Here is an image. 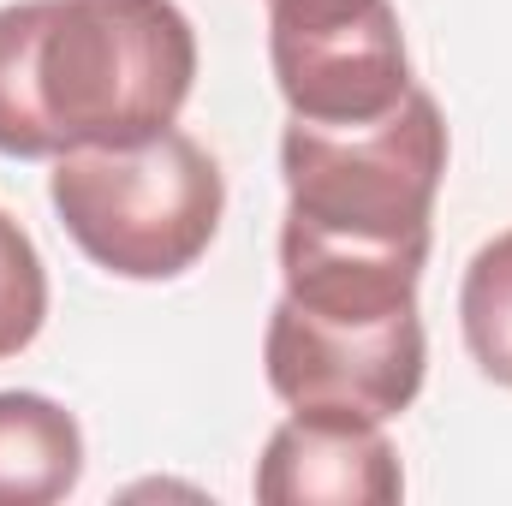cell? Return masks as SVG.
<instances>
[{
	"label": "cell",
	"instance_id": "cell-1",
	"mask_svg": "<svg viewBox=\"0 0 512 506\" xmlns=\"http://www.w3.org/2000/svg\"><path fill=\"white\" fill-rule=\"evenodd\" d=\"M197 84V30L173 0L0 6V155L131 149L179 120Z\"/></svg>",
	"mask_w": 512,
	"mask_h": 506
},
{
	"label": "cell",
	"instance_id": "cell-2",
	"mask_svg": "<svg viewBox=\"0 0 512 506\" xmlns=\"http://www.w3.org/2000/svg\"><path fill=\"white\" fill-rule=\"evenodd\" d=\"M48 197L96 268L120 280H173L215 245L227 179L197 137L167 126L131 149H66Z\"/></svg>",
	"mask_w": 512,
	"mask_h": 506
},
{
	"label": "cell",
	"instance_id": "cell-3",
	"mask_svg": "<svg viewBox=\"0 0 512 506\" xmlns=\"http://www.w3.org/2000/svg\"><path fill=\"white\" fill-rule=\"evenodd\" d=\"M286 215L364 245H429L435 191L447 173V120L429 90L370 126H310L292 120L280 137Z\"/></svg>",
	"mask_w": 512,
	"mask_h": 506
},
{
	"label": "cell",
	"instance_id": "cell-4",
	"mask_svg": "<svg viewBox=\"0 0 512 506\" xmlns=\"http://www.w3.org/2000/svg\"><path fill=\"white\" fill-rule=\"evenodd\" d=\"M268 66L310 126H370L411 90L393 0H268Z\"/></svg>",
	"mask_w": 512,
	"mask_h": 506
},
{
	"label": "cell",
	"instance_id": "cell-5",
	"mask_svg": "<svg viewBox=\"0 0 512 506\" xmlns=\"http://www.w3.org/2000/svg\"><path fill=\"white\" fill-rule=\"evenodd\" d=\"M262 364H268V387L292 411L328 405V411H358L387 423L423 393L429 340L417 310H399L387 322H340L280 298L268 310Z\"/></svg>",
	"mask_w": 512,
	"mask_h": 506
},
{
	"label": "cell",
	"instance_id": "cell-6",
	"mask_svg": "<svg viewBox=\"0 0 512 506\" xmlns=\"http://www.w3.org/2000/svg\"><path fill=\"white\" fill-rule=\"evenodd\" d=\"M399 495V453L358 411H292L256 459V501L268 506H393Z\"/></svg>",
	"mask_w": 512,
	"mask_h": 506
},
{
	"label": "cell",
	"instance_id": "cell-7",
	"mask_svg": "<svg viewBox=\"0 0 512 506\" xmlns=\"http://www.w3.org/2000/svg\"><path fill=\"white\" fill-rule=\"evenodd\" d=\"M429 245H364V239H334L286 215L280 227V274L286 298L310 316H340V322H387L399 310H417V280H423Z\"/></svg>",
	"mask_w": 512,
	"mask_h": 506
},
{
	"label": "cell",
	"instance_id": "cell-8",
	"mask_svg": "<svg viewBox=\"0 0 512 506\" xmlns=\"http://www.w3.org/2000/svg\"><path fill=\"white\" fill-rule=\"evenodd\" d=\"M84 477V429L48 393H0V506L66 501Z\"/></svg>",
	"mask_w": 512,
	"mask_h": 506
},
{
	"label": "cell",
	"instance_id": "cell-9",
	"mask_svg": "<svg viewBox=\"0 0 512 506\" xmlns=\"http://www.w3.org/2000/svg\"><path fill=\"white\" fill-rule=\"evenodd\" d=\"M459 328L489 381L512 387V233L489 239L471 256L459 286Z\"/></svg>",
	"mask_w": 512,
	"mask_h": 506
},
{
	"label": "cell",
	"instance_id": "cell-10",
	"mask_svg": "<svg viewBox=\"0 0 512 506\" xmlns=\"http://www.w3.org/2000/svg\"><path fill=\"white\" fill-rule=\"evenodd\" d=\"M48 322V268L30 233L0 209V358H18Z\"/></svg>",
	"mask_w": 512,
	"mask_h": 506
}]
</instances>
